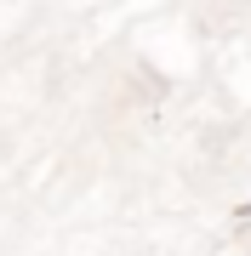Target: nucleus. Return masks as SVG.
I'll use <instances>...</instances> for the list:
<instances>
[{"label":"nucleus","instance_id":"1","mask_svg":"<svg viewBox=\"0 0 251 256\" xmlns=\"http://www.w3.org/2000/svg\"><path fill=\"white\" fill-rule=\"evenodd\" d=\"M240 216H251V200H245V205H240Z\"/></svg>","mask_w":251,"mask_h":256}]
</instances>
